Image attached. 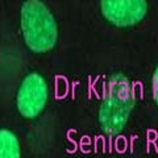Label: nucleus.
Instances as JSON below:
<instances>
[{
  "mask_svg": "<svg viewBox=\"0 0 158 158\" xmlns=\"http://www.w3.org/2000/svg\"><path fill=\"white\" fill-rule=\"evenodd\" d=\"M136 106L135 88L125 74L113 73L104 83L99 106L98 120L100 129L110 137L125 129Z\"/></svg>",
  "mask_w": 158,
  "mask_h": 158,
  "instance_id": "f257e3e1",
  "label": "nucleus"
},
{
  "mask_svg": "<svg viewBox=\"0 0 158 158\" xmlns=\"http://www.w3.org/2000/svg\"><path fill=\"white\" fill-rule=\"evenodd\" d=\"M20 28L27 48L33 53L50 52L58 41V25L41 0H25L20 11Z\"/></svg>",
  "mask_w": 158,
  "mask_h": 158,
  "instance_id": "f03ea898",
  "label": "nucleus"
},
{
  "mask_svg": "<svg viewBox=\"0 0 158 158\" xmlns=\"http://www.w3.org/2000/svg\"><path fill=\"white\" fill-rule=\"evenodd\" d=\"M48 99L49 87L46 79L38 73H29L17 88V111L25 118H36L45 110Z\"/></svg>",
  "mask_w": 158,
  "mask_h": 158,
  "instance_id": "7ed1b4c3",
  "label": "nucleus"
},
{
  "mask_svg": "<svg viewBox=\"0 0 158 158\" xmlns=\"http://www.w3.org/2000/svg\"><path fill=\"white\" fill-rule=\"evenodd\" d=\"M100 12L113 27H135L146 16L148 0H100Z\"/></svg>",
  "mask_w": 158,
  "mask_h": 158,
  "instance_id": "20e7f679",
  "label": "nucleus"
},
{
  "mask_svg": "<svg viewBox=\"0 0 158 158\" xmlns=\"http://www.w3.org/2000/svg\"><path fill=\"white\" fill-rule=\"evenodd\" d=\"M0 158H21L20 141L9 129H0Z\"/></svg>",
  "mask_w": 158,
  "mask_h": 158,
  "instance_id": "39448f33",
  "label": "nucleus"
},
{
  "mask_svg": "<svg viewBox=\"0 0 158 158\" xmlns=\"http://www.w3.org/2000/svg\"><path fill=\"white\" fill-rule=\"evenodd\" d=\"M152 91H153V100L158 106V65L156 66L152 77Z\"/></svg>",
  "mask_w": 158,
  "mask_h": 158,
  "instance_id": "423d86ee",
  "label": "nucleus"
}]
</instances>
